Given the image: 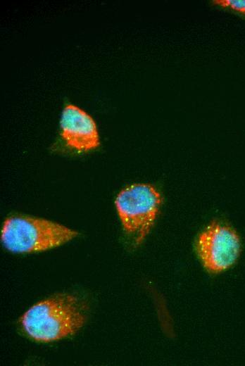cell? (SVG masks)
I'll return each mask as SVG.
<instances>
[{
    "label": "cell",
    "instance_id": "obj_5",
    "mask_svg": "<svg viewBox=\"0 0 245 366\" xmlns=\"http://www.w3.org/2000/svg\"><path fill=\"white\" fill-rule=\"evenodd\" d=\"M59 137L63 146L77 153L97 149L100 137L93 118L81 108L65 103L59 122Z\"/></svg>",
    "mask_w": 245,
    "mask_h": 366
},
{
    "label": "cell",
    "instance_id": "obj_2",
    "mask_svg": "<svg viewBox=\"0 0 245 366\" xmlns=\"http://www.w3.org/2000/svg\"><path fill=\"white\" fill-rule=\"evenodd\" d=\"M77 235V232L49 220L14 215L4 221L1 239L8 251L28 253L56 248Z\"/></svg>",
    "mask_w": 245,
    "mask_h": 366
},
{
    "label": "cell",
    "instance_id": "obj_1",
    "mask_svg": "<svg viewBox=\"0 0 245 366\" xmlns=\"http://www.w3.org/2000/svg\"><path fill=\"white\" fill-rule=\"evenodd\" d=\"M87 319V305L78 296L68 293L49 297L32 306L20 319L25 333L42 342L75 334Z\"/></svg>",
    "mask_w": 245,
    "mask_h": 366
},
{
    "label": "cell",
    "instance_id": "obj_3",
    "mask_svg": "<svg viewBox=\"0 0 245 366\" xmlns=\"http://www.w3.org/2000/svg\"><path fill=\"white\" fill-rule=\"evenodd\" d=\"M162 197L148 184H134L121 190L115 201L123 231L134 246L149 233L159 213Z\"/></svg>",
    "mask_w": 245,
    "mask_h": 366
},
{
    "label": "cell",
    "instance_id": "obj_4",
    "mask_svg": "<svg viewBox=\"0 0 245 366\" xmlns=\"http://www.w3.org/2000/svg\"><path fill=\"white\" fill-rule=\"evenodd\" d=\"M196 249L206 270L216 274L236 263L241 251L240 239L230 226L213 221L199 234Z\"/></svg>",
    "mask_w": 245,
    "mask_h": 366
},
{
    "label": "cell",
    "instance_id": "obj_6",
    "mask_svg": "<svg viewBox=\"0 0 245 366\" xmlns=\"http://www.w3.org/2000/svg\"><path fill=\"white\" fill-rule=\"evenodd\" d=\"M213 5L228 8L245 15V0H213Z\"/></svg>",
    "mask_w": 245,
    "mask_h": 366
}]
</instances>
